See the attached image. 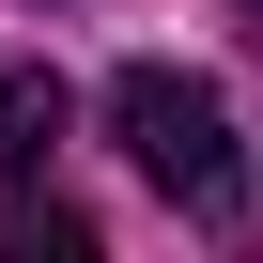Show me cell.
Instances as JSON below:
<instances>
[{"mask_svg": "<svg viewBox=\"0 0 263 263\" xmlns=\"http://www.w3.org/2000/svg\"><path fill=\"white\" fill-rule=\"evenodd\" d=\"M62 124H78V93H62L47 62H0V186H31V171L62 155Z\"/></svg>", "mask_w": 263, "mask_h": 263, "instance_id": "7a4b0ae2", "label": "cell"}, {"mask_svg": "<svg viewBox=\"0 0 263 263\" xmlns=\"http://www.w3.org/2000/svg\"><path fill=\"white\" fill-rule=\"evenodd\" d=\"M0 248H16V263H78L93 217H78V201H16V217H0Z\"/></svg>", "mask_w": 263, "mask_h": 263, "instance_id": "3957f363", "label": "cell"}, {"mask_svg": "<svg viewBox=\"0 0 263 263\" xmlns=\"http://www.w3.org/2000/svg\"><path fill=\"white\" fill-rule=\"evenodd\" d=\"M108 140H124V171H140L186 232H232V217H248V155H232L217 78H186V62H124V78H108Z\"/></svg>", "mask_w": 263, "mask_h": 263, "instance_id": "6da1fadb", "label": "cell"}]
</instances>
